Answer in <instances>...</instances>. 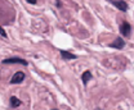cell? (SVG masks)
I'll return each instance as SVG.
<instances>
[{
    "mask_svg": "<svg viewBox=\"0 0 134 110\" xmlns=\"http://www.w3.org/2000/svg\"><path fill=\"white\" fill-rule=\"evenodd\" d=\"M1 64H21V65H25L27 67L29 62L22 59V58H18V56H13V58H8V59H4L1 60Z\"/></svg>",
    "mask_w": 134,
    "mask_h": 110,
    "instance_id": "6da1fadb",
    "label": "cell"
},
{
    "mask_svg": "<svg viewBox=\"0 0 134 110\" xmlns=\"http://www.w3.org/2000/svg\"><path fill=\"white\" fill-rule=\"evenodd\" d=\"M26 78V74L23 73V72H16L14 74H13V77L10 79V85H19V83H22L23 81Z\"/></svg>",
    "mask_w": 134,
    "mask_h": 110,
    "instance_id": "7a4b0ae2",
    "label": "cell"
},
{
    "mask_svg": "<svg viewBox=\"0 0 134 110\" xmlns=\"http://www.w3.org/2000/svg\"><path fill=\"white\" fill-rule=\"evenodd\" d=\"M120 33H121L124 37H129L130 33H132V26H130L128 22H122L121 26H120Z\"/></svg>",
    "mask_w": 134,
    "mask_h": 110,
    "instance_id": "3957f363",
    "label": "cell"
},
{
    "mask_svg": "<svg viewBox=\"0 0 134 110\" xmlns=\"http://www.w3.org/2000/svg\"><path fill=\"white\" fill-rule=\"evenodd\" d=\"M125 46V41H124V38L122 37H116L111 44H108V47H112V49H119V50H121V49H124Z\"/></svg>",
    "mask_w": 134,
    "mask_h": 110,
    "instance_id": "277c9868",
    "label": "cell"
},
{
    "mask_svg": "<svg viewBox=\"0 0 134 110\" xmlns=\"http://www.w3.org/2000/svg\"><path fill=\"white\" fill-rule=\"evenodd\" d=\"M115 7H116L119 10H121V12H128V4H126V1H124V0H117V1H111Z\"/></svg>",
    "mask_w": 134,
    "mask_h": 110,
    "instance_id": "5b68a950",
    "label": "cell"
},
{
    "mask_svg": "<svg viewBox=\"0 0 134 110\" xmlns=\"http://www.w3.org/2000/svg\"><path fill=\"white\" fill-rule=\"evenodd\" d=\"M59 53H61V56H62L65 60H75V59H77V55L72 54L71 51H67V50H59Z\"/></svg>",
    "mask_w": 134,
    "mask_h": 110,
    "instance_id": "8992f818",
    "label": "cell"
},
{
    "mask_svg": "<svg viewBox=\"0 0 134 110\" xmlns=\"http://www.w3.org/2000/svg\"><path fill=\"white\" fill-rule=\"evenodd\" d=\"M90 79H92V72H90V70H85L83 74H81V81H83L84 86H86Z\"/></svg>",
    "mask_w": 134,
    "mask_h": 110,
    "instance_id": "52a82bcc",
    "label": "cell"
},
{
    "mask_svg": "<svg viewBox=\"0 0 134 110\" xmlns=\"http://www.w3.org/2000/svg\"><path fill=\"white\" fill-rule=\"evenodd\" d=\"M9 101H10V106H12V108H18V106L22 105V101H21L18 97H16V96H12V97L9 99Z\"/></svg>",
    "mask_w": 134,
    "mask_h": 110,
    "instance_id": "ba28073f",
    "label": "cell"
},
{
    "mask_svg": "<svg viewBox=\"0 0 134 110\" xmlns=\"http://www.w3.org/2000/svg\"><path fill=\"white\" fill-rule=\"evenodd\" d=\"M0 36L1 37H4V38H7V32H5V30L0 26Z\"/></svg>",
    "mask_w": 134,
    "mask_h": 110,
    "instance_id": "9c48e42d",
    "label": "cell"
},
{
    "mask_svg": "<svg viewBox=\"0 0 134 110\" xmlns=\"http://www.w3.org/2000/svg\"><path fill=\"white\" fill-rule=\"evenodd\" d=\"M29 4H31V5H35L36 3H37V0H26Z\"/></svg>",
    "mask_w": 134,
    "mask_h": 110,
    "instance_id": "30bf717a",
    "label": "cell"
},
{
    "mask_svg": "<svg viewBox=\"0 0 134 110\" xmlns=\"http://www.w3.org/2000/svg\"><path fill=\"white\" fill-rule=\"evenodd\" d=\"M55 5H57V8H62V3H61V0H57V1H55Z\"/></svg>",
    "mask_w": 134,
    "mask_h": 110,
    "instance_id": "8fae6325",
    "label": "cell"
},
{
    "mask_svg": "<svg viewBox=\"0 0 134 110\" xmlns=\"http://www.w3.org/2000/svg\"><path fill=\"white\" fill-rule=\"evenodd\" d=\"M107 1H110V3H111V1H112V0H107Z\"/></svg>",
    "mask_w": 134,
    "mask_h": 110,
    "instance_id": "7c38bea8",
    "label": "cell"
},
{
    "mask_svg": "<svg viewBox=\"0 0 134 110\" xmlns=\"http://www.w3.org/2000/svg\"><path fill=\"white\" fill-rule=\"evenodd\" d=\"M52 110H58V109H52Z\"/></svg>",
    "mask_w": 134,
    "mask_h": 110,
    "instance_id": "4fadbf2b",
    "label": "cell"
}]
</instances>
